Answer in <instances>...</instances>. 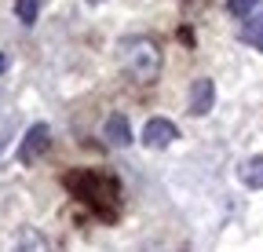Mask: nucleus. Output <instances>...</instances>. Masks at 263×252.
<instances>
[{
	"instance_id": "obj_1",
	"label": "nucleus",
	"mask_w": 263,
	"mask_h": 252,
	"mask_svg": "<svg viewBox=\"0 0 263 252\" xmlns=\"http://www.w3.org/2000/svg\"><path fill=\"white\" fill-rule=\"evenodd\" d=\"M121 66L132 81L154 84L161 77V48L150 37H124L121 41Z\"/></svg>"
},
{
	"instance_id": "obj_2",
	"label": "nucleus",
	"mask_w": 263,
	"mask_h": 252,
	"mask_svg": "<svg viewBox=\"0 0 263 252\" xmlns=\"http://www.w3.org/2000/svg\"><path fill=\"white\" fill-rule=\"evenodd\" d=\"M66 186L84 198L88 205H95L103 216L114 212V198H117V179L110 172H95V168H81V172H70L66 176Z\"/></svg>"
},
{
	"instance_id": "obj_3",
	"label": "nucleus",
	"mask_w": 263,
	"mask_h": 252,
	"mask_svg": "<svg viewBox=\"0 0 263 252\" xmlns=\"http://www.w3.org/2000/svg\"><path fill=\"white\" fill-rule=\"evenodd\" d=\"M48 150H51V124L37 121V124H29V128H26V135H22L15 157H18V165H37Z\"/></svg>"
},
{
	"instance_id": "obj_4",
	"label": "nucleus",
	"mask_w": 263,
	"mask_h": 252,
	"mask_svg": "<svg viewBox=\"0 0 263 252\" xmlns=\"http://www.w3.org/2000/svg\"><path fill=\"white\" fill-rule=\"evenodd\" d=\"M176 139H179V124L168 121V117H150L143 124V135H139V143L146 150H164V146H172Z\"/></svg>"
},
{
	"instance_id": "obj_5",
	"label": "nucleus",
	"mask_w": 263,
	"mask_h": 252,
	"mask_svg": "<svg viewBox=\"0 0 263 252\" xmlns=\"http://www.w3.org/2000/svg\"><path fill=\"white\" fill-rule=\"evenodd\" d=\"M212 106H216V84L209 77H197L190 84V113L194 117H209Z\"/></svg>"
},
{
	"instance_id": "obj_6",
	"label": "nucleus",
	"mask_w": 263,
	"mask_h": 252,
	"mask_svg": "<svg viewBox=\"0 0 263 252\" xmlns=\"http://www.w3.org/2000/svg\"><path fill=\"white\" fill-rule=\"evenodd\" d=\"M103 135H106L110 146H132V139H136V135H132V124H128L124 113H110V117H106Z\"/></svg>"
},
{
	"instance_id": "obj_7",
	"label": "nucleus",
	"mask_w": 263,
	"mask_h": 252,
	"mask_svg": "<svg viewBox=\"0 0 263 252\" xmlns=\"http://www.w3.org/2000/svg\"><path fill=\"white\" fill-rule=\"evenodd\" d=\"M238 179L249 186V190H263V153H252L238 165Z\"/></svg>"
},
{
	"instance_id": "obj_8",
	"label": "nucleus",
	"mask_w": 263,
	"mask_h": 252,
	"mask_svg": "<svg viewBox=\"0 0 263 252\" xmlns=\"http://www.w3.org/2000/svg\"><path fill=\"white\" fill-rule=\"evenodd\" d=\"M241 41L263 51V11L259 15H249V22L241 26Z\"/></svg>"
},
{
	"instance_id": "obj_9",
	"label": "nucleus",
	"mask_w": 263,
	"mask_h": 252,
	"mask_svg": "<svg viewBox=\"0 0 263 252\" xmlns=\"http://www.w3.org/2000/svg\"><path fill=\"white\" fill-rule=\"evenodd\" d=\"M41 4H44V0H15V18H18L22 26H37Z\"/></svg>"
},
{
	"instance_id": "obj_10",
	"label": "nucleus",
	"mask_w": 263,
	"mask_h": 252,
	"mask_svg": "<svg viewBox=\"0 0 263 252\" xmlns=\"http://www.w3.org/2000/svg\"><path fill=\"white\" fill-rule=\"evenodd\" d=\"M263 4V0H227V15H234V18H249L256 15V8Z\"/></svg>"
},
{
	"instance_id": "obj_11",
	"label": "nucleus",
	"mask_w": 263,
	"mask_h": 252,
	"mask_svg": "<svg viewBox=\"0 0 263 252\" xmlns=\"http://www.w3.org/2000/svg\"><path fill=\"white\" fill-rule=\"evenodd\" d=\"M18 252H48V241H44L37 230H26V234H22V245H18Z\"/></svg>"
},
{
	"instance_id": "obj_12",
	"label": "nucleus",
	"mask_w": 263,
	"mask_h": 252,
	"mask_svg": "<svg viewBox=\"0 0 263 252\" xmlns=\"http://www.w3.org/2000/svg\"><path fill=\"white\" fill-rule=\"evenodd\" d=\"M8 66H11V59H8V55H4V51H0V73H4V70H8Z\"/></svg>"
},
{
	"instance_id": "obj_13",
	"label": "nucleus",
	"mask_w": 263,
	"mask_h": 252,
	"mask_svg": "<svg viewBox=\"0 0 263 252\" xmlns=\"http://www.w3.org/2000/svg\"><path fill=\"white\" fill-rule=\"evenodd\" d=\"M88 4H103V0H88Z\"/></svg>"
},
{
	"instance_id": "obj_14",
	"label": "nucleus",
	"mask_w": 263,
	"mask_h": 252,
	"mask_svg": "<svg viewBox=\"0 0 263 252\" xmlns=\"http://www.w3.org/2000/svg\"><path fill=\"white\" fill-rule=\"evenodd\" d=\"M0 150H4V139H0Z\"/></svg>"
}]
</instances>
